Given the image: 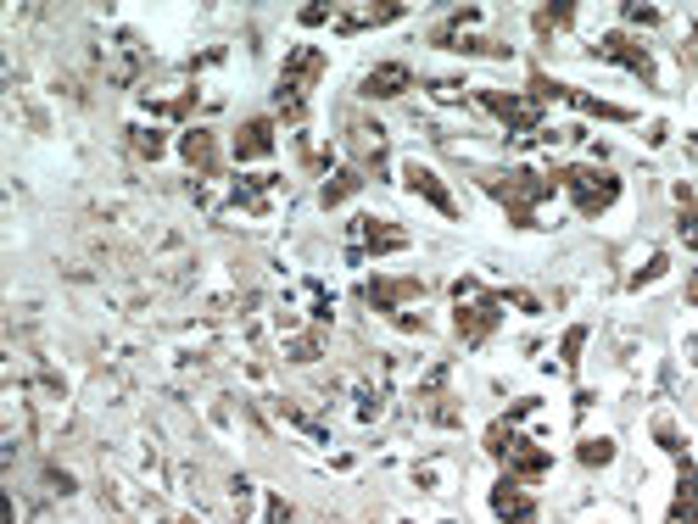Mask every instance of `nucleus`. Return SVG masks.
<instances>
[{
    "label": "nucleus",
    "mask_w": 698,
    "mask_h": 524,
    "mask_svg": "<svg viewBox=\"0 0 698 524\" xmlns=\"http://www.w3.org/2000/svg\"><path fill=\"white\" fill-rule=\"evenodd\" d=\"M531 407H537V396H525V402H514L503 418H492L486 424V457H498L503 463V474H514V479H548L553 474V452L542 446V441H531V435H520V424L531 418Z\"/></svg>",
    "instance_id": "f257e3e1"
},
{
    "label": "nucleus",
    "mask_w": 698,
    "mask_h": 524,
    "mask_svg": "<svg viewBox=\"0 0 698 524\" xmlns=\"http://www.w3.org/2000/svg\"><path fill=\"white\" fill-rule=\"evenodd\" d=\"M475 185L503 207V218L514 224V229H531L537 224V212L559 196V179L553 174H542V168H503V174H475Z\"/></svg>",
    "instance_id": "f03ea898"
},
{
    "label": "nucleus",
    "mask_w": 698,
    "mask_h": 524,
    "mask_svg": "<svg viewBox=\"0 0 698 524\" xmlns=\"http://www.w3.org/2000/svg\"><path fill=\"white\" fill-rule=\"evenodd\" d=\"M318 79H324V51H318V46H296V51H285L279 79H274V118L291 123V129H302L307 112H313V90H318Z\"/></svg>",
    "instance_id": "7ed1b4c3"
},
{
    "label": "nucleus",
    "mask_w": 698,
    "mask_h": 524,
    "mask_svg": "<svg viewBox=\"0 0 698 524\" xmlns=\"http://www.w3.org/2000/svg\"><path fill=\"white\" fill-rule=\"evenodd\" d=\"M503 307H509L503 290H486L481 279H459V285H453V329H459V340H464L470 352L492 346V335H498V324H503Z\"/></svg>",
    "instance_id": "20e7f679"
},
{
    "label": "nucleus",
    "mask_w": 698,
    "mask_h": 524,
    "mask_svg": "<svg viewBox=\"0 0 698 524\" xmlns=\"http://www.w3.org/2000/svg\"><path fill=\"white\" fill-rule=\"evenodd\" d=\"M553 179H559V190L570 196V207H576V218H603L615 201H620V174H609V168H587V162H570V168H553Z\"/></svg>",
    "instance_id": "39448f33"
},
{
    "label": "nucleus",
    "mask_w": 698,
    "mask_h": 524,
    "mask_svg": "<svg viewBox=\"0 0 698 524\" xmlns=\"http://www.w3.org/2000/svg\"><path fill=\"white\" fill-rule=\"evenodd\" d=\"M525 96L531 101H564V107H576V112H587V118H603V123H637V112L631 107H615V101H598V96H587V90H576V85H559V79H548V73H531V85H525Z\"/></svg>",
    "instance_id": "423d86ee"
},
{
    "label": "nucleus",
    "mask_w": 698,
    "mask_h": 524,
    "mask_svg": "<svg viewBox=\"0 0 698 524\" xmlns=\"http://www.w3.org/2000/svg\"><path fill=\"white\" fill-rule=\"evenodd\" d=\"M346 151H353V168H358L364 179H392V140H386V123L353 118V123H346Z\"/></svg>",
    "instance_id": "0eeeda50"
},
{
    "label": "nucleus",
    "mask_w": 698,
    "mask_h": 524,
    "mask_svg": "<svg viewBox=\"0 0 698 524\" xmlns=\"http://www.w3.org/2000/svg\"><path fill=\"white\" fill-rule=\"evenodd\" d=\"M475 101H481V107H486V112L509 129V135H520V140H531V135H537V140H542V123H548V118H542V101L514 96V90H481Z\"/></svg>",
    "instance_id": "6e6552de"
},
{
    "label": "nucleus",
    "mask_w": 698,
    "mask_h": 524,
    "mask_svg": "<svg viewBox=\"0 0 698 524\" xmlns=\"http://www.w3.org/2000/svg\"><path fill=\"white\" fill-rule=\"evenodd\" d=\"M420 296H425V279H414V274H370L358 285V301L386 318H397V307H414Z\"/></svg>",
    "instance_id": "1a4fd4ad"
},
{
    "label": "nucleus",
    "mask_w": 698,
    "mask_h": 524,
    "mask_svg": "<svg viewBox=\"0 0 698 524\" xmlns=\"http://www.w3.org/2000/svg\"><path fill=\"white\" fill-rule=\"evenodd\" d=\"M470 23H481V12H475V7L453 12V23H442V29L431 34V46L459 51V57H492V62H503V57H509V46H498V40H486V34H464Z\"/></svg>",
    "instance_id": "9d476101"
},
{
    "label": "nucleus",
    "mask_w": 698,
    "mask_h": 524,
    "mask_svg": "<svg viewBox=\"0 0 698 524\" xmlns=\"http://www.w3.org/2000/svg\"><path fill=\"white\" fill-rule=\"evenodd\" d=\"M592 57H603V62H615V68L637 73L648 90H659V62H653V51H648L637 34H603V40L592 46Z\"/></svg>",
    "instance_id": "9b49d317"
},
{
    "label": "nucleus",
    "mask_w": 698,
    "mask_h": 524,
    "mask_svg": "<svg viewBox=\"0 0 698 524\" xmlns=\"http://www.w3.org/2000/svg\"><path fill=\"white\" fill-rule=\"evenodd\" d=\"M274 129H279V118H274V112H252V118L229 135V157H235V162H246V168H252V162H268V157H274V146H279V135H274Z\"/></svg>",
    "instance_id": "f8f14e48"
},
{
    "label": "nucleus",
    "mask_w": 698,
    "mask_h": 524,
    "mask_svg": "<svg viewBox=\"0 0 698 524\" xmlns=\"http://www.w3.org/2000/svg\"><path fill=\"white\" fill-rule=\"evenodd\" d=\"M179 162L196 179H218L224 174V140H218V129H201V123L179 129Z\"/></svg>",
    "instance_id": "ddd939ff"
},
{
    "label": "nucleus",
    "mask_w": 698,
    "mask_h": 524,
    "mask_svg": "<svg viewBox=\"0 0 698 524\" xmlns=\"http://www.w3.org/2000/svg\"><path fill=\"white\" fill-rule=\"evenodd\" d=\"M409 246V229L403 224H386V218H353V263H375V257H392Z\"/></svg>",
    "instance_id": "4468645a"
},
{
    "label": "nucleus",
    "mask_w": 698,
    "mask_h": 524,
    "mask_svg": "<svg viewBox=\"0 0 698 524\" xmlns=\"http://www.w3.org/2000/svg\"><path fill=\"white\" fill-rule=\"evenodd\" d=\"M397 174H403V190H409V196L431 201V207H436L448 224H459V196L448 190V179H442L436 168H425V162H403Z\"/></svg>",
    "instance_id": "2eb2a0df"
},
{
    "label": "nucleus",
    "mask_w": 698,
    "mask_h": 524,
    "mask_svg": "<svg viewBox=\"0 0 698 524\" xmlns=\"http://www.w3.org/2000/svg\"><path fill=\"white\" fill-rule=\"evenodd\" d=\"M486 502H492V518H498V524H537V496H531L525 479H514V474H498V485L486 491Z\"/></svg>",
    "instance_id": "dca6fc26"
},
{
    "label": "nucleus",
    "mask_w": 698,
    "mask_h": 524,
    "mask_svg": "<svg viewBox=\"0 0 698 524\" xmlns=\"http://www.w3.org/2000/svg\"><path fill=\"white\" fill-rule=\"evenodd\" d=\"M409 85H414V68H409V62H381V68L364 73L358 96H364V101H397V96H409Z\"/></svg>",
    "instance_id": "f3484780"
},
{
    "label": "nucleus",
    "mask_w": 698,
    "mask_h": 524,
    "mask_svg": "<svg viewBox=\"0 0 698 524\" xmlns=\"http://www.w3.org/2000/svg\"><path fill=\"white\" fill-rule=\"evenodd\" d=\"M665 524H698V463L692 457H676V496H670Z\"/></svg>",
    "instance_id": "a211bd4d"
},
{
    "label": "nucleus",
    "mask_w": 698,
    "mask_h": 524,
    "mask_svg": "<svg viewBox=\"0 0 698 524\" xmlns=\"http://www.w3.org/2000/svg\"><path fill=\"white\" fill-rule=\"evenodd\" d=\"M397 18H403V7H346V12H335V34L341 40H358L364 29H386Z\"/></svg>",
    "instance_id": "6ab92c4d"
},
{
    "label": "nucleus",
    "mask_w": 698,
    "mask_h": 524,
    "mask_svg": "<svg viewBox=\"0 0 698 524\" xmlns=\"http://www.w3.org/2000/svg\"><path fill=\"white\" fill-rule=\"evenodd\" d=\"M274 190H279V174H252V179H235L229 207H240V212L263 218V212H268V201H274Z\"/></svg>",
    "instance_id": "aec40b11"
},
{
    "label": "nucleus",
    "mask_w": 698,
    "mask_h": 524,
    "mask_svg": "<svg viewBox=\"0 0 698 524\" xmlns=\"http://www.w3.org/2000/svg\"><path fill=\"white\" fill-rule=\"evenodd\" d=\"M358 190H364V174H358L353 162H346V168H335V174L318 185V207H324V212H335V207H346V201H353Z\"/></svg>",
    "instance_id": "412c9836"
},
{
    "label": "nucleus",
    "mask_w": 698,
    "mask_h": 524,
    "mask_svg": "<svg viewBox=\"0 0 698 524\" xmlns=\"http://www.w3.org/2000/svg\"><path fill=\"white\" fill-rule=\"evenodd\" d=\"M581 23V7H542V12H531V29L542 34V40H553V34H564V29H576Z\"/></svg>",
    "instance_id": "4be33fe9"
},
{
    "label": "nucleus",
    "mask_w": 698,
    "mask_h": 524,
    "mask_svg": "<svg viewBox=\"0 0 698 524\" xmlns=\"http://www.w3.org/2000/svg\"><path fill=\"white\" fill-rule=\"evenodd\" d=\"M676 235H681V246L687 251H698V196L687 190V185H676Z\"/></svg>",
    "instance_id": "5701e85b"
},
{
    "label": "nucleus",
    "mask_w": 698,
    "mask_h": 524,
    "mask_svg": "<svg viewBox=\"0 0 698 524\" xmlns=\"http://www.w3.org/2000/svg\"><path fill=\"white\" fill-rule=\"evenodd\" d=\"M615 452H620V446H615L609 435H587V441H576V463H581V468H609Z\"/></svg>",
    "instance_id": "b1692460"
},
{
    "label": "nucleus",
    "mask_w": 698,
    "mask_h": 524,
    "mask_svg": "<svg viewBox=\"0 0 698 524\" xmlns=\"http://www.w3.org/2000/svg\"><path fill=\"white\" fill-rule=\"evenodd\" d=\"M129 151L151 162V157H163V151H168V140H163V129H129Z\"/></svg>",
    "instance_id": "393cba45"
},
{
    "label": "nucleus",
    "mask_w": 698,
    "mask_h": 524,
    "mask_svg": "<svg viewBox=\"0 0 698 524\" xmlns=\"http://www.w3.org/2000/svg\"><path fill=\"white\" fill-rule=\"evenodd\" d=\"M653 441H659V446H665L670 457H687V441H681V429H676V424H670L665 413L653 418Z\"/></svg>",
    "instance_id": "a878e982"
},
{
    "label": "nucleus",
    "mask_w": 698,
    "mask_h": 524,
    "mask_svg": "<svg viewBox=\"0 0 698 524\" xmlns=\"http://www.w3.org/2000/svg\"><path fill=\"white\" fill-rule=\"evenodd\" d=\"M581 346H587V324H570V329H564V340H559L564 368H576V363H581Z\"/></svg>",
    "instance_id": "bb28decb"
},
{
    "label": "nucleus",
    "mask_w": 698,
    "mask_h": 524,
    "mask_svg": "<svg viewBox=\"0 0 698 524\" xmlns=\"http://www.w3.org/2000/svg\"><path fill=\"white\" fill-rule=\"evenodd\" d=\"M318 346H324V335H318V329H313V335H296V340H291V352H285V357H291V363H313V357H318Z\"/></svg>",
    "instance_id": "cd10ccee"
},
{
    "label": "nucleus",
    "mask_w": 698,
    "mask_h": 524,
    "mask_svg": "<svg viewBox=\"0 0 698 524\" xmlns=\"http://www.w3.org/2000/svg\"><path fill=\"white\" fill-rule=\"evenodd\" d=\"M665 268H670V257H665V251H659V257H648V268H642V274H631V279H626V285H631V290H642V285H653V279H659V274H665Z\"/></svg>",
    "instance_id": "c85d7f7f"
},
{
    "label": "nucleus",
    "mask_w": 698,
    "mask_h": 524,
    "mask_svg": "<svg viewBox=\"0 0 698 524\" xmlns=\"http://www.w3.org/2000/svg\"><path fill=\"white\" fill-rule=\"evenodd\" d=\"M296 23H302V29H324V23H335V7H302Z\"/></svg>",
    "instance_id": "c756f323"
},
{
    "label": "nucleus",
    "mask_w": 698,
    "mask_h": 524,
    "mask_svg": "<svg viewBox=\"0 0 698 524\" xmlns=\"http://www.w3.org/2000/svg\"><path fill=\"white\" fill-rule=\"evenodd\" d=\"M626 23H642V29H653V23H665V12H659V7H626Z\"/></svg>",
    "instance_id": "7c9ffc66"
},
{
    "label": "nucleus",
    "mask_w": 698,
    "mask_h": 524,
    "mask_svg": "<svg viewBox=\"0 0 698 524\" xmlns=\"http://www.w3.org/2000/svg\"><path fill=\"white\" fill-rule=\"evenodd\" d=\"M46 479H51V491H57V496H73V474H68V468H57V463H51V468H46Z\"/></svg>",
    "instance_id": "2f4dec72"
},
{
    "label": "nucleus",
    "mask_w": 698,
    "mask_h": 524,
    "mask_svg": "<svg viewBox=\"0 0 698 524\" xmlns=\"http://www.w3.org/2000/svg\"><path fill=\"white\" fill-rule=\"evenodd\" d=\"M503 296H509V301H514V307H520V313H531V318H537V313H542V301H537V296H531V290H503Z\"/></svg>",
    "instance_id": "473e14b6"
},
{
    "label": "nucleus",
    "mask_w": 698,
    "mask_h": 524,
    "mask_svg": "<svg viewBox=\"0 0 698 524\" xmlns=\"http://www.w3.org/2000/svg\"><path fill=\"white\" fill-rule=\"evenodd\" d=\"M285 518H291V507H285V502L274 496V502H268V524H285Z\"/></svg>",
    "instance_id": "72a5a7b5"
},
{
    "label": "nucleus",
    "mask_w": 698,
    "mask_h": 524,
    "mask_svg": "<svg viewBox=\"0 0 698 524\" xmlns=\"http://www.w3.org/2000/svg\"><path fill=\"white\" fill-rule=\"evenodd\" d=\"M687 301H692V307H698V274H692V285H687Z\"/></svg>",
    "instance_id": "f704fd0d"
},
{
    "label": "nucleus",
    "mask_w": 698,
    "mask_h": 524,
    "mask_svg": "<svg viewBox=\"0 0 698 524\" xmlns=\"http://www.w3.org/2000/svg\"><path fill=\"white\" fill-rule=\"evenodd\" d=\"M168 524H201V518H168Z\"/></svg>",
    "instance_id": "c9c22d12"
}]
</instances>
